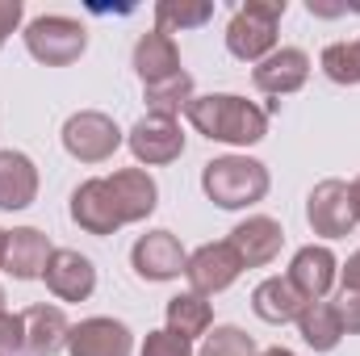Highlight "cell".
<instances>
[{"label": "cell", "mask_w": 360, "mask_h": 356, "mask_svg": "<svg viewBox=\"0 0 360 356\" xmlns=\"http://www.w3.org/2000/svg\"><path fill=\"white\" fill-rule=\"evenodd\" d=\"M184 117L197 134H205L210 143H226V147H256L269 134V109H260L256 101H248L239 92L193 96Z\"/></svg>", "instance_id": "cell-1"}, {"label": "cell", "mask_w": 360, "mask_h": 356, "mask_svg": "<svg viewBox=\"0 0 360 356\" xmlns=\"http://www.w3.org/2000/svg\"><path fill=\"white\" fill-rule=\"evenodd\" d=\"M269 168L252 155H218L201 168V189L218 210H248L269 197Z\"/></svg>", "instance_id": "cell-2"}, {"label": "cell", "mask_w": 360, "mask_h": 356, "mask_svg": "<svg viewBox=\"0 0 360 356\" xmlns=\"http://www.w3.org/2000/svg\"><path fill=\"white\" fill-rule=\"evenodd\" d=\"M285 17V0H248L235 8L226 25V51L239 63H260L276 51V25Z\"/></svg>", "instance_id": "cell-3"}, {"label": "cell", "mask_w": 360, "mask_h": 356, "mask_svg": "<svg viewBox=\"0 0 360 356\" xmlns=\"http://www.w3.org/2000/svg\"><path fill=\"white\" fill-rule=\"evenodd\" d=\"M21 38H25V51L46 68H68L89 51V30L76 17H63V13L34 17Z\"/></svg>", "instance_id": "cell-4"}, {"label": "cell", "mask_w": 360, "mask_h": 356, "mask_svg": "<svg viewBox=\"0 0 360 356\" xmlns=\"http://www.w3.org/2000/svg\"><path fill=\"white\" fill-rule=\"evenodd\" d=\"M122 143H126L122 126L109 113H101V109H80V113H72L63 122V151L72 160H80V164H105V160H113V151Z\"/></svg>", "instance_id": "cell-5"}, {"label": "cell", "mask_w": 360, "mask_h": 356, "mask_svg": "<svg viewBox=\"0 0 360 356\" xmlns=\"http://www.w3.org/2000/svg\"><path fill=\"white\" fill-rule=\"evenodd\" d=\"M306 222L314 235L323 239H344L360 227L356 201H352V184L348 180H319L306 197Z\"/></svg>", "instance_id": "cell-6"}, {"label": "cell", "mask_w": 360, "mask_h": 356, "mask_svg": "<svg viewBox=\"0 0 360 356\" xmlns=\"http://www.w3.org/2000/svg\"><path fill=\"white\" fill-rule=\"evenodd\" d=\"M126 147L130 155L139 160V168H164L184 155V130H180L176 117H164V113H143L130 134H126Z\"/></svg>", "instance_id": "cell-7"}, {"label": "cell", "mask_w": 360, "mask_h": 356, "mask_svg": "<svg viewBox=\"0 0 360 356\" xmlns=\"http://www.w3.org/2000/svg\"><path fill=\"white\" fill-rule=\"evenodd\" d=\"M243 272V260L235 256V248L222 239V243H201L188 260H184V281L193 293L201 298H214L222 289H231Z\"/></svg>", "instance_id": "cell-8"}, {"label": "cell", "mask_w": 360, "mask_h": 356, "mask_svg": "<svg viewBox=\"0 0 360 356\" xmlns=\"http://www.w3.org/2000/svg\"><path fill=\"white\" fill-rule=\"evenodd\" d=\"M184 260H188V252L180 248V239L172 231H147V235H139L134 248H130V268H134L143 281H151V285L176 281L180 272H184Z\"/></svg>", "instance_id": "cell-9"}, {"label": "cell", "mask_w": 360, "mask_h": 356, "mask_svg": "<svg viewBox=\"0 0 360 356\" xmlns=\"http://www.w3.org/2000/svg\"><path fill=\"white\" fill-rule=\"evenodd\" d=\"M109 193H113V205H117V218L122 227L130 222H147L160 205V184L147 168H117L113 177H105Z\"/></svg>", "instance_id": "cell-10"}, {"label": "cell", "mask_w": 360, "mask_h": 356, "mask_svg": "<svg viewBox=\"0 0 360 356\" xmlns=\"http://www.w3.org/2000/svg\"><path fill=\"white\" fill-rule=\"evenodd\" d=\"M289 285L306 298V302H323L331 293V285L340 281V260L327 243H310V248H297L293 260H289Z\"/></svg>", "instance_id": "cell-11"}, {"label": "cell", "mask_w": 360, "mask_h": 356, "mask_svg": "<svg viewBox=\"0 0 360 356\" xmlns=\"http://www.w3.org/2000/svg\"><path fill=\"white\" fill-rule=\"evenodd\" d=\"M72 356H134V331L122 319H80L68 336Z\"/></svg>", "instance_id": "cell-12"}, {"label": "cell", "mask_w": 360, "mask_h": 356, "mask_svg": "<svg viewBox=\"0 0 360 356\" xmlns=\"http://www.w3.org/2000/svg\"><path fill=\"white\" fill-rule=\"evenodd\" d=\"M42 281L59 302H89L92 289H96V265L76 248H55Z\"/></svg>", "instance_id": "cell-13"}, {"label": "cell", "mask_w": 360, "mask_h": 356, "mask_svg": "<svg viewBox=\"0 0 360 356\" xmlns=\"http://www.w3.org/2000/svg\"><path fill=\"white\" fill-rule=\"evenodd\" d=\"M226 243L235 248V256L243 260V268H269L281 256V248H285V231L269 214H252V218H243L231 231Z\"/></svg>", "instance_id": "cell-14"}, {"label": "cell", "mask_w": 360, "mask_h": 356, "mask_svg": "<svg viewBox=\"0 0 360 356\" xmlns=\"http://www.w3.org/2000/svg\"><path fill=\"white\" fill-rule=\"evenodd\" d=\"M306 80H310V55L302 46H276L252 72V84L269 96H289V92L306 89Z\"/></svg>", "instance_id": "cell-15"}, {"label": "cell", "mask_w": 360, "mask_h": 356, "mask_svg": "<svg viewBox=\"0 0 360 356\" xmlns=\"http://www.w3.org/2000/svg\"><path fill=\"white\" fill-rule=\"evenodd\" d=\"M72 222L89 235H113L122 231V218H117V205H113V193L105 177L80 180L72 189Z\"/></svg>", "instance_id": "cell-16"}, {"label": "cell", "mask_w": 360, "mask_h": 356, "mask_svg": "<svg viewBox=\"0 0 360 356\" xmlns=\"http://www.w3.org/2000/svg\"><path fill=\"white\" fill-rule=\"evenodd\" d=\"M51 256H55V248H51V239H46L38 227H17V231H8L4 265L0 268H4L13 281H42Z\"/></svg>", "instance_id": "cell-17"}, {"label": "cell", "mask_w": 360, "mask_h": 356, "mask_svg": "<svg viewBox=\"0 0 360 356\" xmlns=\"http://www.w3.org/2000/svg\"><path fill=\"white\" fill-rule=\"evenodd\" d=\"M25 323V352L30 356H59L68 348V336H72V323L63 314V306H51V302H38L21 314Z\"/></svg>", "instance_id": "cell-18"}, {"label": "cell", "mask_w": 360, "mask_h": 356, "mask_svg": "<svg viewBox=\"0 0 360 356\" xmlns=\"http://www.w3.org/2000/svg\"><path fill=\"white\" fill-rule=\"evenodd\" d=\"M38 201V168L25 151L4 147L0 151V210L17 214Z\"/></svg>", "instance_id": "cell-19"}, {"label": "cell", "mask_w": 360, "mask_h": 356, "mask_svg": "<svg viewBox=\"0 0 360 356\" xmlns=\"http://www.w3.org/2000/svg\"><path fill=\"white\" fill-rule=\"evenodd\" d=\"M134 72H139L143 89H147V84H160V80H168V76H180L184 68H180L176 38L164 34V30H147V34L134 42Z\"/></svg>", "instance_id": "cell-20"}, {"label": "cell", "mask_w": 360, "mask_h": 356, "mask_svg": "<svg viewBox=\"0 0 360 356\" xmlns=\"http://www.w3.org/2000/svg\"><path fill=\"white\" fill-rule=\"evenodd\" d=\"M252 310L260 323L285 327V323H297V314L306 310V298L289 285V276H264L252 289Z\"/></svg>", "instance_id": "cell-21"}, {"label": "cell", "mask_w": 360, "mask_h": 356, "mask_svg": "<svg viewBox=\"0 0 360 356\" xmlns=\"http://www.w3.org/2000/svg\"><path fill=\"white\" fill-rule=\"evenodd\" d=\"M164 319H168V331L180 336V340H201V336H210L214 331V306L201 298V293H176V298H168V310H164Z\"/></svg>", "instance_id": "cell-22"}, {"label": "cell", "mask_w": 360, "mask_h": 356, "mask_svg": "<svg viewBox=\"0 0 360 356\" xmlns=\"http://www.w3.org/2000/svg\"><path fill=\"white\" fill-rule=\"evenodd\" d=\"M297 336L314 352H335L344 340V323L331 302H306V310L297 314Z\"/></svg>", "instance_id": "cell-23"}, {"label": "cell", "mask_w": 360, "mask_h": 356, "mask_svg": "<svg viewBox=\"0 0 360 356\" xmlns=\"http://www.w3.org/2000/svg\"><path fill=\"white\" fill-rule=\"evenodd\" d=\"M214 17V0H160L155 4V30L180 34V30H197Z\"/></svg>", "instance_id": "cell-24"}, {"label": "cell", "mask_w": 360, "mask_h": 356, "mask_svg": "<svg viewBox=\"0 0 360 356\" xmlns=\"http://www.w3.org/2000/svg\"><path fill=\"white\" fill-rule=\"evenodd\" d=\"M143 96H147V109H151V113L176 117L180 109H188V101H193L197 92H193V76L180 72V76H168V80H160V84H147Z\"/></svg>", "instance_id": "cell-25"}, {"label": "cell", "mask_w": 360, "mask_h": 356, "mask_svg": "<svg viewBox=\"0 0 360 356\" xmlns=\"http://www.w3.org/2000/svg\"><path fill=\"white\" fill-rule=\"evenodd\" d=\"M323 76L331 84H344V89H356L360 84V42H331L319 59Z\"/></svg>", "instance_id": "cell-26"}, {"label": "cell", "mask_w": 360, "mask_h": 356, "mask_svg": "<svg viewBox=\"0 0 360 356\" xmlns=\"http://www.w3.org/2000/svg\"><path fill=\"white\" fill-rule=\"evenodd\" d=\"M197 356H260L256 348V340L243 331V327H214L210 336H205V344H201V352Z\"/></svg>", "instance_id": "cell-27"}, {"label": "cell", "mask_w": 360, "mask_h": 356, "mask_svg": "<svg viewBox=\"0 0 360 356\" xmlns=\"http://www.w3.org/2000/svg\"><path fill=\"white\" fill-rule=\"evenodd\" d=\"M139 356H197V352H193L188 340H180V336H172V331L164 327V331H147Z\"/></svg>", "instance_id": "cell-28"}, {"label": "cell", "mask_w": 360, "mask_h": 356, "mask_svg": "<svg viewBox=\"0 0 360 356\" xmlns=\"http://www.w3.org/2000/svg\"><path fill=\"white\" fill-rule=\"evenodd\" d=\"M0 356H30L25 352V323H21V314L0 310Z\"/></svg>", "instance_id": "cell-29"}, {"label": "cell", "mask_w": 360, "mask_h": 356, "mask_svg": "<svg viewBox=\"0 0 360 356\" xmlns=\"http://www.w3.org/2000/svg\"><path fill=\"white\" fill-rule=\"evenodd\" d=\"M331 306L344 323V336H360V289H340V298Z\"/></svg>", "instance_id": "cell-30"}, {"label": "cell", "mask_w": 360, "mask_h": 356, "mask_svg": "<svg viewBox=\"0 0 360 356\" xmlns=\"http://www.w3.org/2000/svg\"><path fill=\"white\" fill-rule=\"evenodd\" d=\"M21 17H25V4L21 0H0V46L13 38V30L21 25Z\"/></svg>", "instance_id": "cell-31"}, {"label": "cell", "mask_w": 360, "mask_h": 356, "mask_svg": "<svg viewBox=\"0 0 360 356\" xmlns=\"http://www.w3.org/2000/svg\"><path fill=\"white\" fill-rule=\"evenodd\" d=\"M340 289H360V248L348 256V265H340Z\"/></svg>", "instance_id": "cell-32"}, {"label": "cell", "mask_w": 360, "mask_h": 356, "mask_svg": "<svg viewBox=\"0 0 360 356\" xmlns=\"http://www.w3.org/2000/svg\"><path fill=\"white\" fill-rule=\"evenodd\" d=\"M352 201H356V218H360V177L352 180Z\"/></svg>", "instance_id": "cell-33"}, {"label": "cell", "mask_w": 360, "mask_h": 356, "mask_svg": "<svg viewBox=\"0 0 360 356\" xmlns=\"http://www.w3.org/2000/svg\"><path fill=\"white\" fill-rule=\"evenodd\" d=\"M260 356H297V352H289V348H269V352H260Z\"/></svg>", "instance_id": "cell-34"}, {"label": "cell", "mask_w": 360, "mask_h": 356, "mask_svg": "<svg viewBox=\"0 0 360 356\" xmlns=\"http://www.w3.org/2000/svg\"><path fill=\"white\" fill-rule=\"evenodd\" d=\"M4 243H8V231H0V265H4Z\"/></svg>", "instance_id": "cell-35"}, {"label": "cell", "mask_w": 360, "mask_h": 356, "mask_svg": "<svg viewBox=\"0 0 360 356\" xmlns=\"http://www.w3.org/2000/svg\"><path fill=\"white\" fill-rule=\"evenodd\" d=\"M0 310H4V285H0Z\"/></svg>", "instance_id": "cell-36"}]
</instances>
